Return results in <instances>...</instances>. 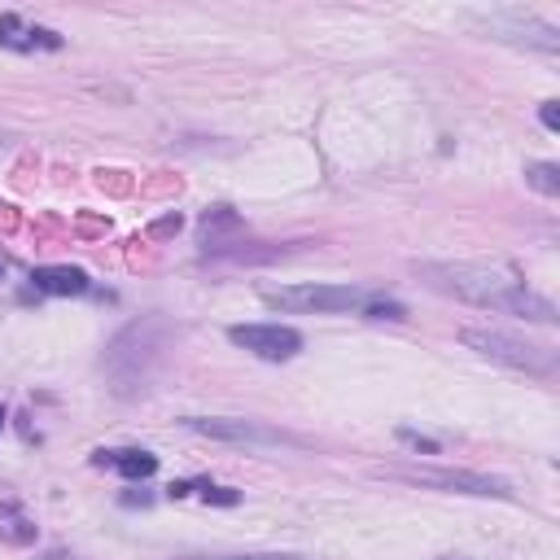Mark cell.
I'll list each match as a JSON object with an SVG mask.
<instances>
[{
  "label": "cell",
  "mask_w": 560,
  "mask_h": 560,
  "mask_svg": "<svg viewBox=\"0 0 560 560\" xmlns=\"http://www.w3.org/2000/svg\"><path fill=\"white\" fill-rule=\"evenodd\" d=\"M416 276L438 289V293H451L459 302H472V306H486V311H503V315H516V319H529V324H556V302L534 293L512 267H499V262H416Z\"/></svg>",
  "instance_id": "obj_1"
},
{
  "label": "cell",
  "mask_w": 560,
  "mask_h": 560,
  "mask_svg": "<svg viewBox=\"0 0 560 560\" xmlns=\"http://www.w3.org/2000/svg\"><path fill=\"white\" fill-rule=\"evenodd\" d=\"M175 332H179V328H175L166 315H158V311H153V315H140V319H131V324H122V328L109 337L105 354H101V372H105L109 389L122 394V398L144 394V389L153 385V376L162 372Z\"/></svg>",
  "instance_id": "obj_2"
},
{
  "label": "cell",
  "mask_w": 560,
  "mask_h": 560,
  "mask_svg": "<svg viewBox=\"0 0 560 560\" xmlns=\"http://www.w3.org/2000/svg\"><path fill=\"white\" fill-rule=\"evenodd\" d=\"M262 302L271 311H293V315H368V319H407V306L363 289V284H280L262 289Z\"/></svg>",
  "instance_id": "obj_3"
},
{
  "label": "cell",
  "mask_w": 560,
  "mask_h": 560,
  "mask_svg": "<svg viewBox=\"0 0 560 560\" xmlns=\"http://www.w3.org/2000/svg\"><path fill=\"white\" fill-rule=\"evenodd\" d=\"M376 477L389 481H407V486H424V490H442V494H472V499H516L512 481L503 477H486V472H468V468H438V464H385L376 468Z\"/></svg>",
  "instance_id": "obj_4"
},
{
  "label": "cell",
  "mask_w": 560,
  "mask_h": 560,
  "mask_svg": "<svg viewBox=\"0 0 560 560\" xmlns=\"http://www.w3.org/2000/svg\"><path fill=\"white\" fill-rule=\"evenodd\" d=\"M459 341L494 363H508L516 372H529V376H556L560 368V354L556 346H542V341H529V337H512L503 328H464Z\"/></svg>",
  "instance_id": "obj_5"
},
{
  "label": "cell",
  "mask_w": 560,
  "mask_h": 560,
  "mask_svg": "<svg viewBox=\"0 0 560 560\" xmlns=\"http://www.w3.org/2000/svg\"><path fill=\"white\" fill-rule=\"evenodd\" d=\"M472 26H481L490 39L512 44V48H534V52H560V31L525 9H477L468 13Z\"/></svg>",
  "instance_id": "obj_6"
},
{
  "label": "cell",
  "mask_w": 560,
  "mask_h": 560,
  "mask_svg": "<svg viewBox=\"0 0 560 560\" xmlns=\"http://www.w3.org/2000/svg\"><path fill=\"white\" fill-rule=\"evenodd\" d=\"M179 424L188 433H201L210 442H232V446H306L289 429H276L262 420H241V416H184Z\"/></svg>",
  "instance_id": "obj_7"
},
{
  "label": "cell",
  "mask_w": 560,
  "mask_h": 560,
  "mask_svg": "<svg viewBox=\"0 0 560 560\" xmlns=\"http://www.w3.org/2000/svg\"><path fill=\"white\" fill-rule=\"evenodd\" d=\"M228 341L249 350L254 359H267V363H289L302 354V332L289 324H232Z\"/></svg>",
  "instance_id": "obj_8"
},
{
  "label": "cell",
  "mask_w": 560,
  "mask_h": 560,
  "mask_svg": "<svg viewBox=\"0 0 560 560\" xmlns=\"http://www.w3.org/2000/svg\"><path fill=\"white\" fill-rule=\"evenodd\" d=\"M61 44L66 39L52 26L26 22L22 13H0V48H13V52H57Z\"/></svg>",
  "instance_id": "obj_9"
},
{
  "label": "cell",
  "mask_w": 560,
  "mask_h": 560,
  "mask_svg": "<svg viewBox=\"0 0 560 560\" xmlns=\"http://www.w3.org/2000/svg\"><path fill=\"white\" fill-rule=\"evenodd\" d=\"M31 293L44 298H83L92 293V280L83 267H35L31 271Z\"/></svg>",
  "instance_id": "obj_10"
},
{
  "label": "cell",
  "mask_w": 560,
  "mask_h": 560,
  "mask_svg": "<svg viewBox=\"0 0 560 560\" xmlns=\"http://www.w3.org/2000/svg\"><path fill=\"white\" fill-rule=\"evenodd\" d=\"M96 464H101V468H114V472H122V477H131V481L158 472V455L144 451V446H109V451H96Z\"/></svg>",
  "instance_id": "obj_11"
},
{
  "label": "cell",
  "mask_w": 560,
  "mask_h": 560,
  "mask_svg": "<svg viewBox=\"0 0 560 560\" xmlns=\"http://www.w3.org/2000/svg\"><path fill=\"white\" fill-rule=\"evenodd\" d=\"M525 184L538 188L542 197H556L560 192V166L556 162H525Z\"/></svg>",
  "instance_id": "obj_12"
},
{
  "label": "cell",
  "mask_w": 560,
  "mask_h": 560,
  "mask_svg": "<svg viewBox=\"0 0 560 560\" xmlns=\"http://www.w3.org/2000/svg\"><path fill=\"white\" fill-rule=\"evenodd\" d=\"M0 538H9V542H31V538H35V525H31L13 503H0Z\"/></svg>",
  "instance_id": "obj_13"
},
{
  "label": "cell",
  "mask_w": 560,
  "mask_h": 560,
  "mask_svg": "<svg viewBox=\"0 0 560 560\" xmlns=\"http://www.w3.org/2000/svg\"><path fill=\"white\" fill-rule=\"evenodd\" d=\"M556 105H560V101H542V105H538V118H542L547 131H560V109H556Z\"/></svg>",
  "instance_id": "obj_14"
},
{
  "label": "cell",
  "mask_w": 560,
  "mask_h": 560,
  "mask_svg": "<svg viewBox=\"0 0 560 560\" xmlns=\"http://www.w3.org/2000/svg\"><path fill=\"white\" fill-rule=\"evenodd\" d=\"M398 438H402L407 446H416V451H429V455H438V442H433V438H420V433H411V429H398Z\"/></svg>",
  "instance_id": "obj_15"
},
{
  "label": "cell",
  "mask_w": 560,
  "mask_h": 560,
  "mask_svg": "<svg viewBox=\"0 0 560 560\" xmlns=\"http://www.w3.org/2000/svg\"><path fill=\"white\" fill-rule=\"evenodd\" d=\"M236 560H311V556H298V551H254V556H236Z\"/></svg>",
  "instance_id": "obj_16"
},
{
  "label": "cell",
  "mask_w": 560,
  "mask_h": 560,
  "mask_svg": "<svg viewBox=\"0 0 560 560\" xmlns=\"http://www.w3.org/2000/svg\"><path fill=\"white\" fill-rule=\"evenodd\" d=\"M179 560H236V556H179Z\"/></svg>",
  "instance_id": "obj_17"
},
{
  "label": "cell",
  "mask_w": 560,
  "mask_h": 560,
  "mask_svg": "<svg viewBox=\"0 0 560 560\" xmlns=\"http://www.w3.org/2000/svg\"><path fill=\"white\" fill-rule=\"evenodd\" d=\"M4 271H9V258H4V254H0V276H4Z\"/></svg>",
  "instance_id": "obj_18"
},
{
  "label": "cell",
  "mask_w": 560,
  "mask_h": 560,
  "mask_svg": "<svg viewBox=\"0 0 560 560\" xmlns=\"http://www.w3.org/2000/svg\"><path fill=\"white\" fill-rule=\"evenodd\" d=\"M0 429H4V407H0Z\"/></svg>",
  "instance_id": "obj_19"
}]
</instances>
